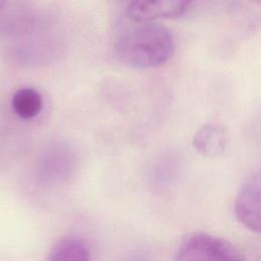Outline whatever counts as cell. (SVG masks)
I'll return each instance as SVG.
<instances>
[{"label": "cell", "mask_w": 261, "mask_h": 261, "mask_svg": "<svg viewBox=\"0 0 261 261\" xmlns=\"http://www.w3.org/2000/svg\"><path fill=\"white\" fill-rule=\"evenodd\" d=\"M76 165L72 149L64 143L48 146L36 166V179L43 187H55L71 178Z\"/></svg>", "instance_id": "3957f363"}, {"label": "cell", "mask_w": 261, "mask_h": 261, "mask_svg": "<svg viewBox=\"0 0 261 261\" xmlns=\"http://www.w3.org/2000/svg\"><path fill=\"white\" fill-rule=\"evenodd\" d=\"M175 261H247L242 251L229 241L204 231H194L182 238Z\"/></svg>", "instance_id": "7a4b0ae2"}, {"label": "cell", "mask_w": 261, "mask_h": 261, "mask_svg": "<svg viewBox=\"0 0 261 261\" xmlns=\"http://www.w3.org/2000/svg\"><path fill=\"white\" fill-rule=\"evenodd\" d=\"M227 133L217 124L207 123L195 133L192 146L200 155L207 158L220 157L227 147Z\"/></svg>", "instance_id": "8992f818"}, {"label": "cell", "mask_w": 261, "mask_h": 261, "mask_svg": "<svg viewBox=\"0 0 261 261\" xmlns=\"http://www.w3.org/2000/svg\"><path fill=\"white\" fill-rule=\"evenodd\" d=\"M193 0H132L125 15L132 21H154L181 16Z\"/></svg>", "instance_id": "5b68a950"}, {"label": "cell", "mask_w": 261, "mask_h": 261, "mask_svg": "<svg viewBox=\"0 0 261 261\" xmlns=\"http://www.w3.org/2000/svg\"><path fill=\"white\" fill-rule=\"evenodd\" d=\"M11 107L14 113L22 119L35 118L43 109L42 95L34 88H21L14 93Z\"/></svg>", "instance_id": "ba28073f"}, {"label": "cell", "mask_w": 261, "mask_h": 261, "mask_svg": "<svg viewBox=\"0 0 261 261\" xmlns=\"http://www.w3.org/2000/svg\"><path fill=\"white\" fill-rule=\"evenodd\" d=\"M117 57L134 68H155L173 55L175 43L171 33L154 21H132L115 41Z\"/></svg>", "instance_id": "6da1fadb"}, {"label": "cell", "mask_w": 261, "mask_h": 261, "mask_svg": "<svg viewBox=\"0 0 261 261\" xmlns=\"http://www.w3.org/2000/svg\"><path fill=\"white\" fill-rule=\"evenodd\" d=\"M260 173H252L241 187L234 203L233 213L238 221L254 232L260 231Z\"/></svg>", "instance_id": "277c9868"}, {"label": "cell", "mask_w": 261, "mask_h": 261, "mask_svg": "<svg viewBox=\"0 0 261 261\" xmlns=\"http://www.w3.org/2000/svg\"><path fill=\"white\" fill-rule=\"evenodd\" d=\"M46 261H91V254L83 239L65 237L53 245Z\"/></svg>", "instance_id": "52a82bcc"}, {"label": "cell", "mask_w": 261, "mask_h": 261, "mask_svg": "<svg viewBox=\"0 0 261 261\" xmlns=\"http://www.w3.org/2000/svg\"><path fill=\"white\" fill-rule=\"evenodd\" d=\"M5 0H0V13L2 12V10H3V8L5 7Z\"/></svg>", "instance_id": "9c48e42d"}]
</instances>
